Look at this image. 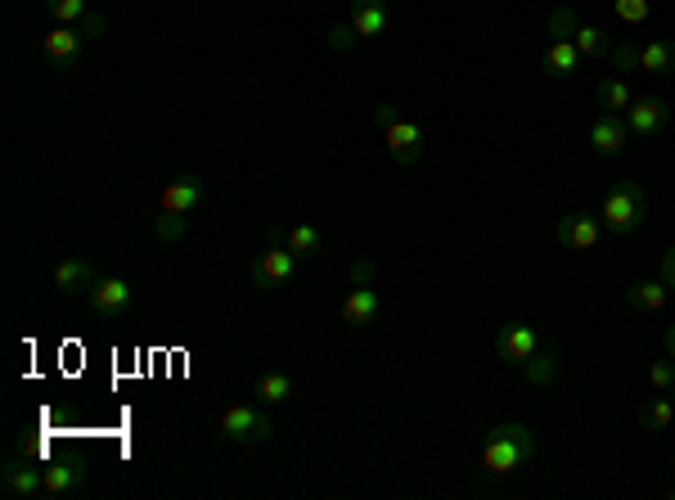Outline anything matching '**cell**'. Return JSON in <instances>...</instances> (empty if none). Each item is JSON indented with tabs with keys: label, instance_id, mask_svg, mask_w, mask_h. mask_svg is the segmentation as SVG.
<instances>
[{
	"label": "cell",
	"instance_id": "obj_1",
	"mask_svg": "<svg viewBox=\"0 0 675 500\" xmlns=\"http://www.w3.org/2000/svg\"><path fill=\"white\" fill-rule=\"evenodd\" d=\"M531 455H536V433L527 424H495L482 446V469L504 478V473H518Z\"/></svg>",
	"mask_w": 675,
	"mask_h": 500
},
{
	"label": "cell",
	"instance_id": "obj_2",
	"mask_svg": "<svg viewBox=\"0 0 675 500\" xmlns=\"http://www.w3.org/2000/svg\"><path fill=\"white\" fill-rule=\"evenodd\" d=\"M374 127L383 131V145H387V158L401 167H414L423 158V127L410 118H401L396 104H378L374 109Z\"/></svg>",
	"mask_w": 675,
	"mask_h": 500
},
{
	"label": "cell",
	"instance_id": "obj_3",
	"mask_svg": "<svg viewBox=\"0 0 675 500\" xmlns=\"http://www.w3.org/2000/svg\"><path fill=\"white\" fill-rule=\"evenodd\" d=\"M644 217H648V194H644V185H635V181H617L608 194H603V230L608 235H635L639 226H644Z\"/></svg>",
	"mask_w": 675,
	"mask_h": 500
},
{
	"label": "cell",
	"instance_id": "obj_4",
	"mask_svg": "<svg viewBox=\"0 0 675 500\" xmlns=\"http://www.w3.org/2000/svg\"><path fill=\"white\" fill-rule=\"evenodd\" d=\"M275 433V424H270V415H266V406H248V401H239V406H230L221 419H216V437L221 442H230V446H257V442H266V437Z\"/></svg>",
	"mask_w": 675,
	"mask_h": 500
},
{
	"label": "cell",
	"instance_id": "obj_5",
	"mask_svg": "<svg viewBox=\"0 0 675 500\" xmlns=\"http://www.w3.org/2000/svg\"><path fill=\"white\" fill-rule=\"evenodd\" d=\"M297 262H302V257H297L293 248L270 239V244L248 262V275H252V284H257L261 293H275V289H284V284L297 275Z\"/></svg>",
	"mask_w": 675,
	"mask_h": 500
},
{
	"label": "cell",
	"instance_id": "obj_6",
	"mask_svg": "<svg viewBox=\"0 0 675 500\" xmlns=\"http://www.w3.org/2000/svg\"><path fill=\"white\" fill-rule=\"evenodd\" d=\"M86 307L95 311V316H126V307H131V284L122 280V275H99L95 284L86 289Z\"/></svg>",
	"mask_w": 675,
	"mask_h": 500
},
{
	"label": "cell",
	"instance_id": "obj_7",
	"mask_svg": "<svg viewBox=\"0 0 675 500\" xmlns=\"http://www.w3.org/2000/svg\"><path fill=\"white\" fill-rule=\"evenodd\" d=\"M554 235H558V244L572 248V253H590L603 239V221L594 217V212H567V217H558Z\"/></svg>",
	"mask_w": 675,
	"mask_h": 500
},
{
	"label": "cell",
	"instance_id": "obj_8",
	"mask_svg": "<svg viewBox=\"0 0 675 500\" xmlns=\"http://www.w3.org/2000/svg\"><path fill=\"white\" fill-rule=\"evenodd\" d=\"M540 347L536 329L522 325V320H509V325L500 329V338H495V356H500L504 365H513V370H522V365L531 361V352Z\"/></svg>",
	"mask_w": 675,
	"mask_h": 500
},
{
	"label": "cell",
	"instance_id": "obj_9",
	"mask_svg": "<svg viewBox=\"0 0 675 500\" xmlns=\"http://www.w3.org/2000/svg\"><path fill=\"white\" fill-rule=\"evenodd\" d=\"M41 496H72L86 487V460H45L41 464Z\"/></svg>",
	"mask_w": 675,
	"mask_h": 500
},
{
	"label": "cell",
	"instance_id": "obj_10",
	"mask_svg": "<svg viewBox=\"0 0 675 500\" xmlns=\"http://www.w3.org/2000/svg\"><path fill=\"white\" fill-rule=\"evenodd\" d=\"M666 100L662 95H635V104L626 109V127H630V136H639V140H648V136H657V131L666 127Z\"/></svg>",
	"mask_w": 675,
	"mask_h": 500
},
{
	"label": "cell",
	"instance_id": "obj_11",
	"mask_svg": "<svg viewBox=\"0 0 675 500\" xmlns=\"http://www.w3.org/2000/svg\"><path fill=\"white\" fill-rule=\"evenodd\" d=\"M203 199H207V181L203 176H194V172H185V176H176V181H167V190H162V212H194V208H203Z\"/></svg>",
	"mask_w": 675,
	"mask_h": 500
},
{
	"label": "cell",
	"instance_id": "obj_12",
	"mask_svg": "<svg viewBox=\"0 0 675 500\" xmlns=\"http://www.w3.org/2000/svg\"><path fill=\"white\" fill-rule=\"evenodd\" d=\"M626 145H630L626 118H621V113H599V118H594V127H590V149H594V154H599V158H617Z\"/></svg>",
	"mask_w": 675,
	"mask_h": 500
},
{
	"label": "cell",
	"instance_id": "obj_13",
	"mask_svg": "<svg viewBox=\"0 0 675 500\" xmlns=\"http://www.w3.org/2000/svg\"><path fill=\"white\" fill-rule=\"evenodd\" d=\"M0 487H5L9 496H18V500L36 496V491L45 487V482H41V464L27 460V455H9V464L0 469Z\"/></svg>",
	"mask_w": 675,
	"mask_h": 500
},
{
	"label": "cell",
	"instance_id": "obj_14",
	"mask_svg": "<svg viewBox=\"0 0 675 500\" xmlns=\"http://www.w3.org/2000/svg\"><path fill=\"white\" fill-rule=\"evenodd\" d=\"M45 55L54 59V64H63V68H72L81 59V46H86V37L77 32V23H59L54 32H45Z\"/></svg>",
	"mask_w": 675,
	"mask_h": 500
},
{
	"label": "cell",
	"instance_id": "obj_15",
	"mask_svg": "<svg viewBox=\"0 0 675 500\" xmlns=\"http://www.w3.org/2000/svg\"><path fill=\"white\" fill-rule=\"evenodd\" d=\"M270 239L275 244H288L297 257H315L324 248V235L315 226H306V221H288V226H270Z\"/></svg>",
	"mask_w": 675,
	"mask_h": 500
},
{
	"label": "cell",
	"instance_id": "obj_16",
	"mask_svg": "<svg viewBox=\"0 0 675 500\" xmlns=\"http://www.w3.org/2000/svg\"><path fill=\"white\" fill-rule=\"evenodd\" d=\"M351 28L360 41H374L387 32V0H356L351 5Z\"/></svg>",
	"mask_w": 675,
	"mask_h": 500
},
{
	"label": "cell",
	"instance_id": "obj_17",
	"mask_svg": "<svg viewBox=\"0 0 675 500\" xmlns=\"http://www.w3.org/2000/svg\"><path fill=\"white\" fill-rule=\"evenodd\" d=\"M378 311H383V298H378L374 284H356V289L347 293V302H342V320H347V325H369Z\"/></svg>",
	"mask_w": 675,
	"mask_h": 500
},
{
	"label": "cell",
	"instance_id": "obj_18",
	"mask_svg": "<svg viewBox=\"0 0 675 500\" xmlns=\"http://www.w3.org/2000/svg\"><path fill=\"white\" fill-rule=\"evenodd\" d=\"M581 64H585V59H581V50H576V41H549L545 55H540L545 77H572Z\"/></svg>",
	"mask_w": 675,
	"mask_h": 500
},
{
	"label": "cell",
	"instance_id": "obj_19",
	"mask_svg": "<svg viewBox=\"0 0 675 500\" xmlns=\"http://www.w3.org/2000/svg\"><path fill=\"white\" fill-rule=\"evenodd\" d=\"M50 280H54V289H59V293H86L90 284L99 280V275L90 271V262H81V257H68V262L54 266Z\"/></svg>",
	"mask_w": 675,
	"mask_h": 500
},
{
	"label": "cell",
	"instance_id": "obj_20",
	"mask_svg": "<svg viewBox=\"0 0 675 500\" xmlns=\"http://www.w3.org/2000/svg\"><path fill=\"white\" fill-rule=\"evenodd\" d=\"M639 68L653 77H671L675 73V41L671 37H653L644 50H639Z\"/></svg>",
	"mask_w": 675,
	"mask_h": 500
},
{
	"label": "cell",
	"instance_id": "obj_21",
	"mask_svg": "<svg viewBox=\"0 0 675 500\" xmlns=\"http://www.w3.org/2000/svg\"><path fill=\"white\" fill-rule=\"evenodd\" d=\"M594 100H599L603 113H621V118H626V109L635 104V91H630L621 77H603V82L594 86Z\"/></svg>",
	"mask_w": 675,
	"mask_h": 500
},
{
	"label": "cell",
	"instance_id": "obj_22",
	"mask_svg": "<svg viewBox=\"0 0 675 500\" xmlns=\"http://www.w3.org/2000/svg\"><path fill=\"white\" fill-rule=\"evenodd\" d=\"M626 302L635 311H662L666 302H671V289H666L662 280H635L626 289Z\"/></svg>",
	"mask_w": 675,
	"mask_h": 500
},
{
	"label": "cell",
	"instance_id": "obj_23",
	"mask_svg": "<svg viewBox=\"0 0 675 500\" xmlns=\"http://www.w3.org/2000/svg\"><path fill=\"white\" fill-rule=\"evenodd\" d=\"M252 397H257L261 406H284V401L293 397V379L279 374V370H270V374H261V379L252 383Z\"/></svg>",
	"mask_w": 675,
	"mask_h": 500
},
{
	"label": "cell",
	"instance_id": "obj_24",
	"mask_svg": "<svg viewBox=\"0 0 675 500\" xmlns=\"http://www.w3.org/2000/svg\"><path fill=\"white\" fill-rule=\"evenodd\" d=\"M639 424H644L648 433H666V428L675 424V401H671V392H666V397H648L644 406H639Z\"/></svg>",
	"mask_w": 675,
	"mask_h": 500
},
{
	"label": "cell",
	"instance_id": "obj_25",
	"mask_svg": "<svg viewBox=\"0 0 675 500\" xmlns=\"http://www.w3.org/2000/svg\"><path fill=\"white\" fill-rule=\"evenodd\" d=\"M572 41H576V50H581V59H590V64H603V59L612 55V41L603 37V28H590V23H581Z\"/></svg>",
	"mask_w": 675,
	"mask_h": 500
},
{
	"label": "cell",
	"instance_id": "obj_26",
	"mask_svg": "<svg viewBox=\"0 0 675 500\" xmlns=\"http://www.w3.org/2000/svg\"><path fill=\"white\" fill-rule=\"evenodd\" d=\"M522 374H527L531 383H549L558 374V352H554V347H536V352H531V361L522 365Z\"/></svg>",
	"mask_w": 675,
	"mask_h": 500
},
{
	"label": "cell",
	"instance_id": "obj_27",
	"mask_svg": "<svg viewBox=\"0 0 675 500\" xmlns=\"http://www.w3.org/2000/svg\"><path fill=\"white\" fill-rule=\"evenodd\" d=\"M180 235H185V217H180V212H158V217H153V239H158V244H176Z\"/></svg>",
	"mask_w": 675,
	"mask_h": 500
},
{
	"label": "cell",
	"instance_id": "obj_28",
	"mask_svg": "<svg viewBox=\"0 0 675 500\" xmlns=\"http://www.w3.org/2000/svg\"><path fill=\"white\" fill-rule=\"evenodd\" d=\"M576 14H572V5H554V14H549V37L554 41H572L576 37Z\"/></svg>",
	"mask_w": 675,
	"mask_h": 500
},
{
	"label": "cell",
	"instance_id": "obj_29",
	"mask_svg": "<svg viewBox=\"0 0 675 500\" xmlns=\"http://www.w3.org/2000/svg\"><path fill=\"white\" fill-rule=\"evenodd\" d=\"M45 10H50L54 23H81L90 14L86 0H45Z\"/></svg>",
	"mask_w": 675,
	"mask_h": 500
},
{
	"label": "cell",
	"instance_id": "obj_30",
	"mask_svg": "<svg viewBox=\"0 0 675 500\" xmlns=\"http://www.w3.org/2000/svg\"><path fill=\"white\" fill-rule=\"evenodd\" d=\"M612 10H617V19L626 23V28H639V23H648L653 5H648V0H612Z\"/></svg>",
	"mask_w": 675,
	"mask_h": 500
},
{
	"label": "cell",
	"instance_id": "obj_31",
	"mask_svg": "<svg viewBox=\"0 0 675 500\" xmlns=\"http://www.w3.org/2000/svg\"><path fill=\"white\" fill-rule=\"evenodd\" d=\"M671 383H675V361H671V356L648 365V388H653V392H671Z\"/></svg>",
	"mask_w": 675,
	"mask_h": 500
},
{
	"label": "cell",
	"instance_id": "obj_32",
	"mask_svg": "<svg viewBox=\"0 0 675 500\" xmlns=\"http://www.w3.org/2000/svg\"><path fill=\"white\" fill-rule=\"evenodd\" d=\"M608 64H612V73H635V68H639V50L630 46V41H621V46H612Z\"/></svg>",
	"mask_w": 675,
	"mask_h": 500
},
{
	"label": "cell",
	"instance_id": "obj_33",
	"mask_svg": "<svg viewBox=\"0 0 675 500\" xmlns=\"http://www.w3.org/2000/svg\"><path fill=\"white\" fill-rule=\"evenodd\" d=\"M77 32H81V37H86V41H99V37H104V32H108V19H104V14H95V10H90L86 19L77 23Z\"/></svg>",
	"mask_w": 675,
	"mask_h": 500
},
{
	"label": "cell",
	"instance_id": "obj_34",
	"mask_svg": "<svg viewBox=\"0 0 675 500\" xmlns=\"http://www.w3.org/2000/svg\"><path fill=\"white\" fill-rule=\"evenodd\" d=\"M657 280H662L666 289L675 293V244L666 248V253H662V262H657Z\"/></svg>",
	"mask_w": 675,
	"mask_h": 500
},
{
	"label": "cell",
	"instance_id": "obj_35",
	"mask_svg": "<svg viewBox=\"0 0 675 500\" xmlns=\"http://www.w3.org/2000/svg\"><path fill=\"white\" fill-rule=\"evenodd\" d=\"M351 41H360V37H356V28H351V23H338V28L329 32V46H333V50H347Z\"/></svg>",
	"mask_w": 675,
	"mask_h": 500
},
{
	"label": "cell",
	"instance_id": "obj_36",
	"mask_svg": "<svg viewBox=\"0 0 675 500\" xmlns=\"http://www.w3.org/2000/svg\"><path fill=\"white\" fill-rule=\"evenodd\" d=\"M351 284H374V262H351Z\"/></svg>",
	"mask_w": 675,
	"mask_h": 500
},
{
	"label": "cell",
	"instance_id": "obj_37",
	"mask_svg": "<svg viewBox=\"0 0 675 500\" xmlns=\"http://www.w3.org/2000/svg\"><path fill=\"white\" fill-rule=\"evenodd\" d=\"M662 343H666V356L675 361V325H666V334H662Z\"/></svg>",
	"mask_w": 675,
	"mask_h": 500
},
{
	"label": "cell",
	"instance_id": "obj_38",
	"mask_svg": "<svg viewBox=\"0 0 675 500\" xmlns=\"http://www.w3.org/2000/svg\"><path fill=\"white\" fill-rule=\"evenodd\" d=\"M671 401H675V383H671Z\"/></svg>",
	"mask_w": 675,
	"mask_h": 500
}]
</instances>
